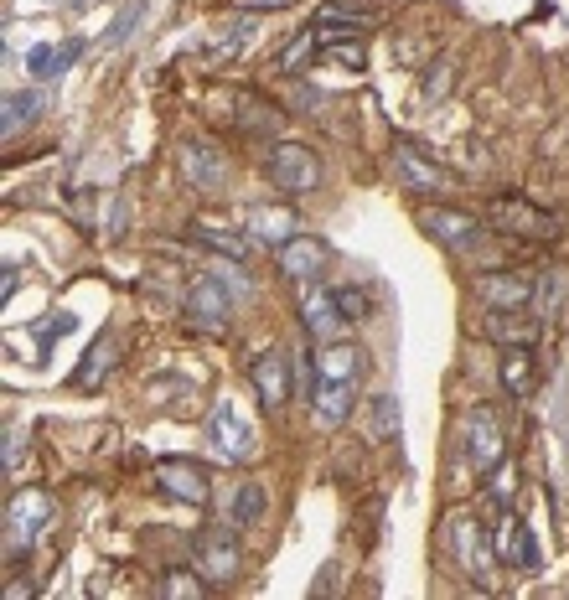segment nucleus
Returning <instances> with one entry per match:
<instances>
[{"instance_id": "nucleus-1", "label": "nucleus", "mask_w": 569, "mask_h": 600, "mask_svg": "<svg viewBox=\"0 0 569 600\" xmlns=\"http://www.w3.org/2000/svg\"><path fill=\"white\" fill-rule=\"evenodd\" d=\"M264 176L275 182L280 192H316V182H321V166H316V156L306 145H275L269 150V161H264Z\"/></svg>"}, {"instance_id": "nucleus-2", "label": "nucleus", "mask_w": 569, "mask_h": 600, "mask_svg": "<svg viewBox=\"0 0 569 600\" xmlns=\"http://www.w3.org/2000/svg\"><path fill=\"white\" fill-rule=\"evenodd\" d=\"M492 223L502 233H513V238H533V244H549V238L559 233L554 213H544V207H533L523 197H497L492 202Z\"/></svg>"}, {"instance_id": "nucleus-3", "label": "nucleus", "mask_w": 569, "mask_h": 600, "mask_svg": "<svg viewBox=\"0 0 569 600\" xmlns=\"http://www.w3.org/2000/svg\"><path fill=\"white\" fill-rule=\"evenodd\" d=\"M156 487L171 502H192V507H202L207 497H213V482H207V471L192 456H161L156 461Z\"/></svg>"}, {"instance_id": "nucleus-4", "label": "nucleus", "mask_w": 569, "mask_h": 600, "mask_svg": "<svg viewBox=\"0 0 569 600\" xmlns=\"http://www.w3.org/2000/svg\"><path fill=\"white\" fill-rule=\"evenodd\" d=\"M466 461L476 466V471H492L497 461H507V440H502V425H497V414L487 409V404H476L471 414H466Z\"/></svg>"}, {"instance_id": "nucleus-5", "label": "nucleus", "mask_w": 569, "mask_h": 600, "mask_svg": "<svg viewBox=\"0 0 569 600\" xmlns=\"http://www.w3.org/2000/svg\"><path fill=\"white\" fill-rule=\"evenodd\" d=\"M476 295H482L487 311H523V306H533L538 280L523 275V269H492V275L476 280Z\"/></svg>"}, {"instance_id": "nucleus-6", "label": "nucleus", "mask_w": 569, "mask_h": 600, "mask_svg": "<svg viewBox=\"0 0 569 600\" xmlns=\"http://www.w3.org/2000/svg\"><path fill=\"white\" fill-rule=\"evenodd\" d=\"M182 171H187V182L197 187V192H223V182H228V156L207 140V135H192V140H182Z\"/></svg>"}, {"instance_id": "nucleus-7", "label": "nucleus", "mask_w": 569, "mask_h": 600, "mask_svg": "<svg viewBox=\"0 0 569 600\" xmlns=\"http://www.w3.org/2000/svg\"><path fill=\"white\" fill-rule=\"evenodd\" d=\"M197 569L213 585H228L238 580V569H244V559H238V544H233V533L223 528H202L197 533Z\"/></svg>"}, {"instance_id": "nucleus-8", "label": "nucleus", "mask_w": 569, "mask_h": 600, "mask_svg": "<svg viewBox=\"0 0 569 600\" xmlns=\"http://www.w3.org/2000/svg\"><path fill=\"white\" fill-rule=\"evenodd\" d=\"M419 228H425V238H435V244L445 249H466L482 238V223H476L471 213H456V207H419Z\"/></svg>"}, {"instance_id": "nucleus-9", "label": "nucleus", "mask_w": 569, "mask_h": 600, "mask_svg": "<svg viewBox=\"0 0 569 600\" xmlns=\"http://www.w3.org/2000/svg\"><path fill=\"white\" fill-rule=\"evenodd\" d=\"M228 311H233V290H228L223 280H213V275L192 280V290H187V316H192V326H202V332H218V326L228 321Z\"/></svg>"}, {"instance_id": "nucleus-10", "label": "nucleus", "mask_w": 569, "mask_h": 600, "mask_svg": "<svg viewBox=\"0 0 569 600\" xmlns=\"http://www.w3.org/2000/svg\"><path fill=\"white\" fill-rule=\"evenodd\" d=\"M301 321H306V332L316 337V347L321 342H342V332H347V316H342V306H337V290H306V300H301Z\"/></svg>"}, {"instance_id": "nucleus-11", "label": "nucleus", "mask_w": 569, "mask_h": 600, "mask_svg": "<svg viewBox=\"0 0 569 600\" xmlns=\"http://www.w3.org/2000/svg\"><path fill=\"white\" fill-rule=\"evenodd\" d=\"M207 440L218 445L223 461H249L254 456V430L233 414V404H218L213 419H207Z\"/></svg>"}, {"instance_id": "nucleus-12", "label": "nucleus", "mask_w": 569, "mask_h": 600, "mask_svg": "<svg viewBox=\"0 0 569 600\" xmlns=\"http://www.w3.org/2000/svg\"><path fill=\"white\" fill-rule=\"evenodd\" d=\"M52 518V497H42V492H16L11 497V507H6V528H11V559L21 554V538L32 544L37 538V528Z\"/></svg>"}, {"instance_id": "nucleus-13", "label": "nucleus", "mask_w": 569, "mask_h": 600, "mask_svg": "<svg viewBox=\"0 0 569 600\" xmlns=\"http://www.w3.org/2000/svg\"><path fill=\"white\" fill-rule=\"evenodd\" d=\"M275 264H280V275H285V280L311 285V280L321 275V264H326V244H321V238H301V233H295L290 244L275 249Z\"/></svg>"}, {"instance_id": "nucleus-14", "label": "nucleus", "mask_w": 569, "mask_h": 600, "mask_svg": "<svg viewBox=\"0 0 569 600\" xmlns=\"http://www.w3.org/2000/svg\"><path fill=\"white\" fill-rule=\"evenodd\" d=\"M311 419L316 430H342L352 419V383H332V378L311 383Z\"/></svg>"}, {"instance_id": "nucleus-15", "label": "nucleus", "mask_w": 569, "mask_h": 600, "mask_svg": "<svg viewBox=\"0 0 569 600\" xmlns=\"http://www.w3.org/2000/svg\"><path fill=\"white\" fill-rule=\"evenodd\" d=\"M451 549H456L461 569H466V575H476V580H482L487 569H492L487 533H482V523H476V518H451Z\"/></svg>"}, {"instance_id": "nucleus-16", "label": "nucleus", "mask_w": 569, "mask_h": 600, "mask_svg": "<svg viewBox=\"0 0 569 600\" xmlns=\"http://www.w3.org/2000/svg\"><path fill=\"white\" fill-rule=\"evenodd\" d=\"M394 176H399V187L414 192V197H430V192L445 187V171H440L435 161L419 156L414 145H399V150H394Z\"/></svg>"}, {"instance_id": "nucleus-17", "label": "nucleus", "mask_w": 569, "mask_h": 600, "mask_svg": "<svg viewBox=\"0 0 569 600\" xmlns=\"http://www.w3.org/2000/svg\"><path fill=\"white\" fill-rule=\"evenodd\" d=\"M482 332H487L497 347H533L538 332H544V321H533L528 311H487Z\"/></svg>"}, {"instance_id": "nucleus-18", "label": "nucleus", "mask_w": 569, "mask_h": 600, "mask_svg": "<svg viewBox=\"0 0 569 600\" xmlns=\"http://www.w3.org/2000/svg\"><path fill=\"white\" fill-rule=\"evenodd\" d=\"M311 368H316V378L357 383V378H363V352H357V342H321Z\"/></svg>"}, {"instance_id": "nucleus-19", "label": "nucleus", "mask_w": 569, "mask_h": 600, "mask_svg": "<svg viewBox=\"0 0 569 600\" xmlns=\"http://www.w3.org/2000/svg\"><path fill=\"white\" fill-rule=\"evenodd\" d=\"M254 388H259L264 409L290 404V363H285V352H264L259 357V363H254Z\"/></svg>"}, {"instance_id": "nucleus-20", "label": "nucleus", "mask_w": 569, "mask_h": 600, "mask_svg": "<svg viewBox=\"0 0 569 600\" xmlns=\"http://www.w3.org/2000/svg\"><path fill=\"white\" fill-rule=\"evenodd\" d=\"M497 544H502L507 559L523 569V575H533V569H538V538H533V528H528L523 518L507 513V518L497 523Z\"/></svg>"}, {"instance_id": "nucleus-21", "label": "nucleus", "mask_w": 569, "mask_h": 600, "mask_svg": "<svg viewBox=\"0 0 569 600\" xmlns=\"http://www.w3.org/2000/svg\"><path fill=\"white\" fill-rule=\"evenodd\" d=\"M497 373H502V388H507V394H513V399H528L533 383H538V357H533V347H502Z\"/></svg>"}, {"instance_id": "nucleus-22", "label": "nucleus", "mask_w": 569, "mask_h": 600, "mask_svg": "<svg viewBox=\"0 0 569 600\" xmlns=\"http://www.w3.org/2000/svg\"><path fill=\"white\" fill-rule=\"evenodd\" d=\"M249 238L290 244V238H295V213H290V207H249Z\"/></svg>"}, {"instance_id": "nucleus-23", "label": "nucleus", "mask_w": 569, "mask_h": 600, "mask_svg": "<svg viewBox=\"0 0 569 600\" xmlns=\"http://www.w3.org/2000/svg\"><path fill=\"white\" fill-rule=\"evenodd\" d=\"M114 357H119V342L104 332L94 347H88V357H83V368L73 373V383H78V388H99V383H104V373L114 368Z\"/></svg>"}, {"instance_id": "nucleus-24", "label": "nucleus", "mask_w": 569, "mask_h": 600, "mask_svg": "<svg viewBox=\"0 0 569 600\" xmlns=\"http://www.w3.org/2000/svg\"><path fill=\"white\" fill-rule=\"evenodd\" d=\"M197 233H202V244L218 249L223 259H249V238L244 233H228V228H213V223H197Z\"/></svg>"}, {"instance_id": "nucleus-25", "label": "nucleus", "mask_w": 569, "mask_h": 600, "mask_svg": "<svg viewBox=\"0 0 569 600\" xmlns=\"http://www.w3.org/2000/svg\"><path fill=\"white\" fill-rule=\"evenodd\" d=\"M233 104H238V125H244V130H254V135L280 130V114L269 109V104H259V99H249V94H238Z\"/></svg>"}, {"instance_id": "nucleus-26", "label": "nucleus", "mask_w": 569, "mask_h": 600, "mask_svg": "<svg viewBox=\"0 0 569 600\" xmlns=\"http://www.w3.org/2000/svg\"><path fill=\"white\" fill-rule=\"evenodd\" d=\"M259 513H264V487H259V482H244V487L233 492V528L259 523Z\"/></svg>"}, {"instance_id": "nucleus-27", "label": "nucleus", "mask_w": 569, "mask_h": 600, "mask_svg": "<svg viewBox=\"0 0 569 600\" xmlns=\"http://www.w3.org/2000/svg\"><path fill=\"white\" fill-rule=\"evenodd\" d=\"M316 47H321L316 26H306V32H301V37H295V42H290V47L275 57V73H295V68H301V63H306V57H311Z\"/></svg>"}, {"instance_id": "nucleus-28", "label": "nucleus", "mask_w": 569, "mask_h": 600, "mask_svg": "<svg viewBox=\"0 0 569 600\" xmlns=\"http://www.w3.org/2000/svg\"><path fill=\"white\" fill-rule=\"evenodd\" d=\"M42 109V94H6V135H16L21 125H32Z\"/></svg>"}, {"instance_id": "nucleus-29", "label": "nucleus", "mask_w": 569, "mask_h": 600, "mask_svg": "<svg viewBox=\"0 0 569 600\" xmlns=\"http://www.w3.org/2000/svg\"><path fill=\"white\" fill-rule=\"evenodd\" d=\"M373 435L378 440H399V399L394 394H378L373 399Z\"/></svg>"}, {"instance_id": "nucleus-30", "label": "nucleus", "mask_w": 569, "mask_h": 600, "mask_svg": "<svg viewBox=\"0 0 569 600\" xmlns=\"http://www.w3.org/2000/svg\"><path fill=\"white\" fill-rule=\"evenodd\" d=\"M249 32H254V21H249V16H244V21H233L228 32H223V37L213 42V57H218V63H223V57H238V52H244Z\"/></svg>"}, {"instance_id": "nucleus-31", "label": "nucleus", "mask_w": 569, "mask_h": 600, "mask_svg": "<svg viewBox=\"0 0 569 600\" xmlns=\"http://www.w3.org/2000/svg\"><path fill=\"white\" fill-rule=\"evenodd\" d=\"M52 68H63V52H57V47L37 42L32 52H26V73H37V78H57Z\"/></svg>"}, {"instance_id": "nucleus-32", "label": "nucleus", "mask_w": 569, "mask_h": 600, "mask_svg": "<svg viewBox=\"0 0 569 600\" xmlns=\"http://www.w3.org/2000/svg\"><path fill=\"white\" fill-rule=\"evenodd\" d=\"M73 326H78V316H73V311H52V316L37 326V347L47 352V347H52L57 337H63V332H73Z\"/></svg>"}, {"instance_id": "nucleus-33", "label": "nucleus", "mask_w": 569, "mask_h": 600, "mask_svg": "<svg viewBox=\"0 0 569 600\" xmlns=\"http://www.w3.org/2000/svg\"><path fill=\"white\" fill-rule=\"evenodd\" d=\"M207 585L197 580V575H182V569H171V575H161L156 580V595H202Z\"/></svg>"}, {"instance_id": "nucleus-34", "label": "nucleus", "mask_w": 569, "mask_h": 600, "mask_svg": "<svg viewBox=\"0 0 569 600\" xmlns=\"http://www.w3.org/2000/svg\"><path fill=\"white\" fill-rule=\"evenodd\" d=\"M487 476H492V502H497V507H507V502H513V492H518V487H513V466L497 461Z\"/></svg>"}, {"instance_id": "nucleus-35", "label": "nucleus", "mask_w": 569, "mask_h": 600, "mask_svg": "<svg viewBox=\"0 0 569 600\" xmlns=\"http://www.w3.org/2000/svg\"><path fill=\"white\" fill-rule=\"evenodd\" d=\"M564 290H569V275H559V269H554V275H544V306H538V311L554 316L559 300H564Z\"/></svg>"}, {"instance_id": "nucleus-36", "label": "nucleus", "mask_w": 569, "mask_h": 600, "mask_svg": "<svg viewBox=\"0 0 569 600\" xmlns=\"http://www.w3.org/2000/svg\"><path fill=\"white\" fill-rule=\"evenodd\" d=\"M326 57L342 68H363V42H326Z\"/></svg>"}, {"instance_id": "nucleus-37", "label": "nucleus", "mask_w": 569, "mask_h": 600, "mask_svg": "<svg viewBox=\"0 0 569 600\" xmlns=\"http://www.w3.org/2000/svg\"><path fill=\"white\" fill-rule=\"evenodd\" d=\"M337 306H342L347 321H363L368 316V295L363 290H337Z\"/></svg>"}, {"instance_id": "nucleus-38", "label": "nucleus", "mask_w": 569, "mask_h": 600, "mask_svg": "<svg viewBox=\"0 0 569 600\" xmlns=\"http://www.w3.org/2000/svg\"><path fill=\"white\" fill-rule=\"evenodd\" d=\"M440 94H451V68H430V78H425V99H440Z\"/></svg>"}, {"instance_id": "nucleus-39", "label": "nucleus", "mask_w": 569, "mask_h": 600, "mask_svg": "<svg viewBox=\"0 0 569 600\" xmlns=\"http://www.w3.org/2000/svg\"><path fill=\"white\" fill-rule=\"evenodd\" d=\"M135 21H140V0H135V6H130L125 16H119V21H114V32H109V47H119V42H125V37H130V26H135Z\"/></svg>"}, {"instance_id": "nucleus-40", "label": "nucleus", "mask_w": 569, "mask_h": 600, "mask_svg": "<svg viewBox=\"0 0 569 600\" xmlns=\"http://www.w3.org/2000/svg\"><path fill=\"white\" fill-rule=\"evenodd\" d=\"M244 11H275V6H290V0H238Z\"/></svg>"}, {"instance_id": "nucleus-41", "label": "nucleus", "mask_w": 569, "mask_h": 600, "mask_svg": "<svg viewBox=\"0 0 569 600\" xmlns=\"http://www.w3.org/2000/svg\"><path fill=\"white\" fill-rule=\"evenodd\" d=\"M16 280H21V269H16V264H11V269H6V285H0V295H6V300H11V295H16Z\"/></svg>"}]
</instances>
